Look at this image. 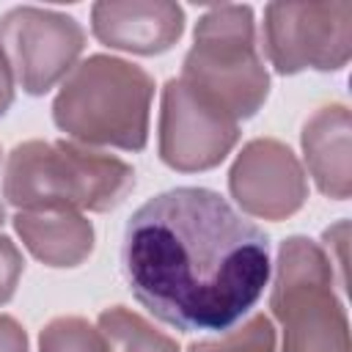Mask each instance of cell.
Wrapping results in <instances>:
<instances>
[{
	"mask_svg": "<svg viewBox=\"0 0 352 352\" xmlns=\"http://www.w3.org/2000/svg\"><path fill=\"white\" fill-rule=\"evenodd\" d=\"M121 270L160 322L184 333H228L270 283V239L220 192L173 187L126 220Z\"/></svg>",
	"mask_w": 352,
	"mask_h": 352,
	"instance_id": "cell-1",
	"label": "cell"
},
{
	"mask_svg": "<svg viewBox=\"0 0 352 352\" xmlns=\"http://www.w3.org/2000/svg\"><path fill=\"white\" fill-rule=\"evenodd\" d=\"M132 184L135 173L129 165L72 143L16 146L6 170V198L28 209L88 206L104 212L118 206Z\"/></svg>",
	"mask_w": 352,
	"mask_h": 352,
	"instance_id": "cell-2",
	"label": "cell"
},
{
	"mask_svg": "<svg viewBox=\"0 0 352 352\" xmlns=\"http://www.w3.org/2000/svg\"><path fill=\"white\" fill-rule=\"evenodd\" d=\"M151 77L118 58L94 55L77 66L55 99V124L88 143L126 151L146 146Z\"/></svg>",
	"mask_w": 352,
	"mask_h": 352,
	"instance_id": "cell-3",
	"label": "cell"
},
{
	"mask_svg": "<svg viewBox=\"0 0 352 352\" xmlns=\"http://www.w3.org/2000/svg\"><path fill=\"white\" fill-rule=\"evenodd\" d=\"M182 80L234 121L258 110L270 80L256 55L253 11L248 6H220L204 14Z\"/></svg>",
	"mask_w": 352,
	"mask_h": 352,
	"instance_id": "cell-4",
	"label": "cell"
},
{
	"mask_svg": "<svg viewBox=\"0 0 352 352\" xmlns=\"http://www.w3.org/2000/svg\"><path fill=\"white\" fill-rule=\"evenodd\" d=\"M272 311L283 322V352H349L346 314L333 292V261L305 236L280 245Z\"/></svg>",
	"mask_w": 352,
	"mask_h": 352,
	"instance_id": "cell-5",
	"label": "cell"
},
{
	"mask_svg": "<svg viewBox=\"0 0 352 352\" xmlns=\"http://www.w3.org/2000/svg\"><path fill=\"white\" fill-rule=\"evenodd\" d=\"M264 44L280 74L344 69L352 52V3H270Z\"/></svg>",
	"mask_w": 352,
	"mask_h": 352,
	"instance_id": "cell-6",
	"label": "cell"
},
{
	"mask_svg": "<svg viewBox=\"0 0 352 352\" xmlns=\"http://www.w3.org/2000/svg\"><path fill=\"white\" fill-rule=\"evenodd\" d=\"M0 38L11 52L22 88L33 96L52 88L85 41L72 16L30 6L14 8L0 19Z\"/></svg>",
	"mask_w": 352,
	"mask_h": 352,
	"instance_id": "cell-7",
	"label": "cell"
},
{
	"mask_svg": "<svg viewBox=\"0 0 352 352\" xmlns=\"http://www.w3.org/2000/svg\"><path fill=\"white\" fill-rule=\"evenodd\" d=\"M236 140V121L195 94L184 80L165 85L162 160L179 170L217 165Z\"/></svg>",
	"mask_w": 352,
	"mask_h": 352,
	"instance_id": "cell-8",
	"label": "cell"
},
{
	"mask_svg": "<svg viewBox=\"0 0 352 352\" xmlns=\"http://www.w3.org/2000/svg\"><path fill=\"white\" fill-rule=\"evenodd\" d=\"M231 192L248 212L278 220L302 206L305 179L286 146L256 140L239 154L231 170Z\"/></svg>",
	"mask_w": 352,
	"mask_h": 352,
	"instance_id": "cell-9",
	"label": "cell"
},
{
	"mask_svg": "<svg viewBox=\"0 0 352 352\" xmlns=\"http://www.w3.org/2000/svg\"><path fill=\"white\" fill-rule=\"evenodd\" d=\"M184 14L173 3H99L94 33L107 47L143 55L165 52L182 36Z\"/></svg>",
	"mask_w": 352,
	"mask_h": 352,
	"instance_id": "cell-10",
	"label": "cell"
},
{
	"mask_svg": "<svg viewBox=\"0 0 352 352\" xmlns=\"http://www.w3.org/2000/svg\"><path fill=\"white\" fill-rule=\"evenodd\" d=\"M302 148L319 190L336 201L349 195V113L344 104L322 107L302 129Z\"/></svg>",
	"mask_w": 352,
	"mask_h": 352,
	"instance_id": "cell-11",
	"label": "cell"
},
{
	"mask_svg": "<svg viewBox=\"0 0 352 352\" xmlns=\"http://www.w3.org/2000/svg\"><path fill=\"white\" fill-rule=\"evenodd\" d=\"M16 231L28 242V248L52 267H72L77 264L94 242L91 223H85L72 209H50V212H19Z\"/></svg>",
	"mask_w": 352,
	"mask_h": 352,
	"instance_id": "cell-12",
	"label": "cell"
},
{
	"mask_svg": "<svg viewBox=\"0 0 352 352\" xmlns=\"http://www.w3.org/2000/svg\"><path fill=\"white\" fill-rule=\"evenodd\" d=\"M99 327L110 352H179L170 338L154 333L140 316L124 308L104 311L99 316Z\"/></svg>",
	"mask_w": 352,
	"mask_h": 352,
	"instance_id": "cell-13",
	"label": "cell"
},
{
	"mask_svg": "<svg viewBox=\"0 0 352 352\" xmlns=\"http://www.w3.org/2000/svg\"><path fill=\"white\" fill-rule=\"evenodd\" d=\"M41 352H110L82 319H55L41 333Z\"/></svg>",
	"mask_w": 352,
	"mask_h": 352,
	"instance_id": "cell-14",
	"label": "cell"
},
{
	"mask_svg": "<svg viewBox=\"0 0 352 352\" xmlns=\"http://www.w3.org/2000/svg\"><path fill=\"white\" fill-rule=\"evenodd\" d=\"M275 336L267 316H253L242 330L220 338V341H201L192 344L190 352H272Z\"/></svg>",
	"mask_w": 352,
	"mask_h": 352,
	"instance_id": "cell-15",
	"label": "cell"
},
{
	"mask_svg": "<svg viewBox=\"0 0 352 352\" xmlns=\"http://www.w3.org/2000/svg\"><path fill=\"white\" fill-rule=\"evenodd\" d=\"M19 270H22V258H19L16 248L11 245V239L0 236V302H6L14 294Z\"/></svg>",
	"mask_w": 352,
	"mask_h": 352,
	"instance_id": "cell-16",
	"label": "cell"
},
{
	"mask_svg": "<svg viewBox=\"0 0 352 352\" xmlns=\"http://www.w3.org/2000/svg\"><path fill=\"white\" fill-rule=\"evenodd\" d=\"M0 352H25V333L8 316H0Z\"/></svg>",
	"mask_w": 352,
	"mask_h": 352,
	"instance_id": "cell-17",
	"label": "cell"
},
{
	"mask_svg": "<svg viewBox=\"0 0 352 352\" xmlns=\"http://www.w3.org/2000/svg\"><path fill=\"white\" fill-rule=\"evenodd\" d=\"M11 96H14V91H11V74H8V63H6L3 50H0V116L8 110Z\"/></svg>",
	"mask_w": 352,
	"mask_h": 352,
	"instance_id": "cell-18",
	"label": "cell"
},
{
	"mask_svg": "<svg viewBox=\"0 0 352 352\" xmlns=\"http://www.w3.org/2000/svg\"><path fill=\"white\" fill-rule=\"evenodd\" d=\"M0 226H3V206H0Z\"/></svg>",
	"mask_w": 352,
	"mask_h": 352,
	"instance_id": "cell-19",
	"label": "cell"
}]
</instances>
